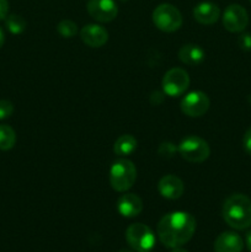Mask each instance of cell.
I'll list each match as a JSON object with an SVG mask.
<instances>
[{
  "instance_id": "cell-1",
  "label": "cell",
  "mask_w": 251,
  "mask_h": 252,
  "mask_svg": "<svg viewBox=\"0 0 251 252\" xmlns=\"http://www.w3.org/2000/svg\"><path fill=\"white\" fill-rule=\"evenodd\" d=\"M196 231V219L187 212H174L160 219L157 233L162 245L169 249L181 248Z\"/></svg>"
},
{
  "instance_id": "cell-2",
  "label": "cell",
  "mask_w": 251,
  "mask_h": 252,
  "mask_svg": "<svg viewBox=\"0 0 251 252\" xmlns=\"http://www.w3.org/2000/svg\"><path fill=\"white\" fill-rule=\"evenodd\" d=\"M221 214L225 223L233 229H248L251 225V199L245 194H231L224 202Z\"/></svg>"
},
{
  "instance_id": "cell-3",
  "label": "cell",
  "mask_w": 251,
  "mask_h": 252,
  "mask_svg": "<svg viewBox=\"0 0 251 252\" xmlns=\"http://www.w3.org/2000/svg\"><path fill=\"white\" fill-rule=\"evenodd\" d=\"M137 180L135 165L128 159H118L110 169V184L115 191L127 192Z\"/></svg>"
},
{
  "instance_id": "cell-4",
  "label": "cell",
  "mask_w": 251,
  "mask_h": 252,
  "mask_svg": "<svg viewBox=\"0 0 251 252\" xmlns=\"http://www.w3.org/2000/svg\"><path fill=\"white\" fill-rule=\"evenodd\" d=\"M177 150L182 159L188 162H194V164H201L206 161L211 155V148L208 143L198 135H188L184 138L179 144Z\"/></svg>"
},
{
  "instance_id": "cell-5",
  "label": "cell",
  "mask_w": 251,
  "mask_h": 252,
  "mask_svg": "<svg viewBox=\"0 0 251 252\" xmlns=\"http://www.w3.org/2000/svg\"><path fill=\"white\" fill-rule=\"evenodd\" d=\"M126 239L137 252H150L155 246V235L152 229L142 223H135L126 230Z\"/></svg>"
},
{
  "instance_id": "cell-6",
  "label": "cell",
  "mask_w": 251,
  "mask_h": 252,
  "mask_svg": "<svg viewBox=\"0 0 251 252\" xmlns=\"http://www.w3.org/2000/svg\"><path fill=\"white\" fill-rule=\"evenodd\" d=\"M153 22L162 32H175L182 26V15L171 4H160L153 11Z\"/></svg>"
},
{
  "instance_id": "cell-7",
  "label": "cell",
  "mask_w": 251,
  "mask_h": 252,
  "mask_svg": "<svg viewBox=\"0 0 251 252\" xmlns=\"http://www.w3.org/2000/svg\"><path fill=\"white\" fill-rule=\"evenodd\" d=\"M161 86L165 95L170 97L182 95L189 86L188 73L182 68L170 69L162 78Z\"/></svg>"
},
{
  "instance_id": "cell-8",
  "label": "cell",
  "mask_w": 251,
  "mask_h": 252,
  "mask_svg": "<svg viewBox=\"0 0 251 252\" xmlns=\"http://www.w3.org/2000/svg\"><path fill=\"white\" fill-rule=\"evenodd\" d=\"M211 101L207 94L202 91H192L181 101V111L188 117H201L209 110Z\"/></svg>"
},
{
  "instance_id": "cell-9",
  "label": "cell",
  "mask_w": 251,
  "mask_h": 252,
  "mask_svg": "<svg viewBox=\"0 0 251 252\" xmlns=\"http://www.w3.org/2000/svg\"><path fill=\"white\" fill-rule=\"evenodd\" d=\"M249 24V15L245 7L239 4H231L223 14V25L226 31L238 33L243 32Z\"/></svg>"
},
{
  "instance_id": "cell-10",
  "label": "cell",
  "mask_w": 251,
  "mask_h": 252,
  "mask_svg": "<svg viewBox=\"0 0 251 252\" xmlns=\"http://www.w3.org/2000/svg\"><path fill=\"white\" fill-rule=\"evenodd\" d=\"M86 10L94 20L103 24L113 21L118 14L115 0H89Z\"/></svg>"
},
{
  "instance_id": "cell-11",
  "label": "cell",
  "mask_w": 251,
  "mask_h": 252,
  "mask_svg": "<svg viewBox=\"0 0 251 252\" xmlns=\"http://www.w3.org/2000/svg\"><path fill=\"white\" fill-rule=\"evenodd\" d=\"M80 38L86 46L91 48H98L108 41V32L100 25L90 24L81 29Z\"/></svg>"
},
{
  "instance_id": "cell-12",
  "label": "cell",
  "mask_w": 251,
  "mask_h": 252,
  "mask_svg": "<svg viewBox=\"0 0 251 252\" xmlns=\"http://www.w3.org/2000/svg\"><path fill=\"white\" fill-rule=\"evenodd\" d=\"M159 193L166 199H179L184 194L185 185L180 177L175 175H166L161 177L157 184Z\"/></svg>"
},
{
  "instance_id": "cell-13",
  "label": "cell",
  "mask_w": 251,
  "mask_h": 252,
  "mask_svg": "<svg viewBox=\"0 0 251 252\" xmlns=\"http://www.w3.org/2000/svg\"><path fill=\"white\" fill-rule=\"evenodd\" d=\"M118 213L126 218H134L139 216L143 211V202L135 193H126L117 201Z\"/></svg>"
},
{
  "instance_id": "cell-14",
  "label": "cell",
  "mask_w": 251,
  "mask_h": 252,
  "mask_svg": "<svg viewBox=\"0 0 251 252\" xmlns=\"http://www.w3.org/2000/svg\"><path fill=\"white\" fill-rule=\"evenodd\" d=\"M193 17L198 24L213 25L220 17V9L214 2H199L193 7Z\"/></svg>"
},
{
  "instance_id": "cell-15",
  "label": "cell",
  "mask_w": 251,
  "mask_h": 252,
  "mask_svg": "<svg viewBox=\"0 0 251 252\" xmlns=\"http://www.w3.org/2000/svg\"><path fill=\"white\" fill-rule=\"evenodd\" d=\"M244 249V241L234 231L221 233L214 241L216 252H241Z\"/></svg>"
},
{
  "instance_id": "cell-16",
  "label": "cell",
  "mask_w": 251,
  "mask_h": 252,
  "mask_svg": "<svg viewBox=\"0 0 251 252\" xmlns=\"http://www.w3.org/2000/svg\"><path fill=\"white\" fill-rule=\"evenodd\" d=\"M204 57H206V53H204L203 49L199 46H197V44H185V46H182L179 51L180 61L189 66L199 65V64L204 61Z\"/></svg>"
},
{
  "instance_id": "cell-17",
  "label": "cell",
  "mask_w": 251,
  "mask_h": 252,
  "mask_svg": "<svg viewBox=\"0 0 251 252\" xmlns=\"http://www.w3.org/2000/svg\"><path fill=\"white\" fill-rule=\"evenodd\" d=\"M138 142L132 134H123L118 138L113 145V152L118 157H128L137 149Z\"/></svg>"
},
{
  "instance_id": "cell-18",
  "label": "cell",
  "mask_w": 251,
  "mask_h": 252,
  "mask_svg": "<svg viewBox=\"0 0 251 252\" xmlns=\"http://www.w3.org/2000/svg\"><path fill=\"white\" fill-rule=\"evenodd\" d=\"M16 143V133L10 126L0 125V150L6 152L14 148Z\"/></svg>"
},
{
  "instance_id": "cell-19",
  "label": "cell",
  "mask_w": 251,
  "mask_h": 252,
  "mask_svg": "<svg viewBox=\"0 0 251 252\" xmlns=\"http://www.w3.org/2000/svg\"><path fill=\"white\" fill-rule=\"evenodd\" d=\"M5 25H6L7 30H9L12 34L22 33L27 26L26 20L16 14L7 15V16L5 17Z\"/></svg>"
},
{
  "instance_id": "cell-20",
  "label": "cell",
  "mask_w": 251,
  "mask_h": 252,
  "mask_svg": "<svg viewBox=\"0 0 251 252\" xmlns=\"http://www.w3.org/2000/svg\"><path fill=\"white\" fill-rule=\"evenodd\" d=\"M57 31L64 38H71L78 33V25L71 20L64 19L57 25Z\"/></svg>"
},
{
  "instance_id": "cell-21",
  "label": "cell",
  "mask_w": 251,
  "mask_h": 252,
  "mask_svg": "<svg viewBox=\"0 0 251 252\" xmlns=\"http://www.w3.org/2000/svg\"><path fill=\"white\" fill-rule=\"evenodd\" d=\"M14 112V105L9 100H0V120H6Z\"/></svg>"
},
{
  "instance_id": "cell-22",
  "label": "cell",
  "mask_w": 251,
  "mask_h": 252,
  "mask_svg": "<svg viewBox=\"0 0 251 252\" xmlns=\"http://www.w3.org/2000/svg\"><path fill=\"white\" fill-rule=\"evenodd\" d=\"M239 47L244 51H251V34L250 33H244L239 37L238 39Z\"/></svg>"
},
{
  "instance_id": "cell-23",
  "label": "cell",
  "mask_w": 251,
  "mask_h": 252,
  "mask_svg": "<svg viewBox=\"0 0 251 252\" xmlns=\"http://www.w3.org/2000/svg\"><path fill=\"white\" fill-rule=\"evenodd\" d=\"M243 147L244 150L246 152V154L251 155V128H249L245 132L243 138Z\"/></svg>"
},
{
  "instance_id": "cell-24",
  "label": "cell",
  "mask_w": 251,
  "mask_h": 252,
  "mask_svg": "<svg viewBox=\"0 0 251 252\" xmlns=\"http://www.w3.org/2000/svg\"><path fill=\"white\" fill-rule=\"evenodd\" d=\"M7 12H9V1L0 0V21L7 16Z\"/></svg>"
},
{
  "instance_id": "cell-25",
  "label": "cell",
  "mask_w": 251,
  "mask_h": 252,
  "mask_svg": "<svg viewBox=\"0 0 251 252\" xmlns=\"http://www.w3.org/2000/svg\"><path fill=\"white\" fill-rule=\"evenodd\" d=\"M245 243H246V248H248V250L251 252V230L248 231V234H246Z\"/></svg>"
},
{
  "instance_id": "cell-26",
  "label": "cell",
  "mask_w": 251,
  "mask_h": 252,
  "mask_svg": "<svg viewBox=\"0 0 251 252\" xmlns=\"http://www.w3.org/2000/svg\"><path fill=\"white\" fill-rule=\"evenodd\" d=\"M4 43H5V33H4V30L0 27V48L4 46Z\"/></svg>"
},
{
  "instance_id": "cell-27",
  "label": "cell",
  "mask_w": 251,
  "mask_h": 252,
  "mask_svg": "<svg viewBox=\"0 0 251 252\" xmlns=\"http://www.w3.org/2000/svg\"><path fill=\"white\" fill-rule=\"evenodd\" d=\"M171 252H188L187 250H184V249H180V248H175L172 249Z\"/></svg>"
},
{
  "instance_id": "cell-28",
  "label": "cell",
  "mask_w": 251,
  "mask_h": 252,
  "mask_svg": "<svg viewBox=\"0 0 251 252\" xmlns=\"http://www.w3.org/2000/svg\"><path fill=\"white\" fill-rule=\"evenodd\" d=\"M120 252H132V251H129V250H127V249H122V250H121Z\"/></svg>"
},
{
  "instance_id": "cell-29",
  "label": "cell",
  "mask_w": 251,
  "mask_h": 252,
  "mask_svg": "<svg viewBox=\"0 0 251 252\" xmlns=\"http://www.w3.org/2000/svg\"><path fill=\"white\" fill-rule=\"evenodd\" d=\"M121 1H127V0H121Z\"/></svg>"
},
{
  "instance_id": "cell-30",
  "label": "cell",
  "mask_w": 251,
  "mask_h": 252,
  "mask_svg": "<svg viewBox=\"0 0 251 252\" xmlns=\"http://www.w3.org/2000/svg\"><path fill=\"white\" fill-rule=\"evenodd\" d=\"M249 1H250V2H251V0H249Z\"/></svg>"
}]
</instances>
